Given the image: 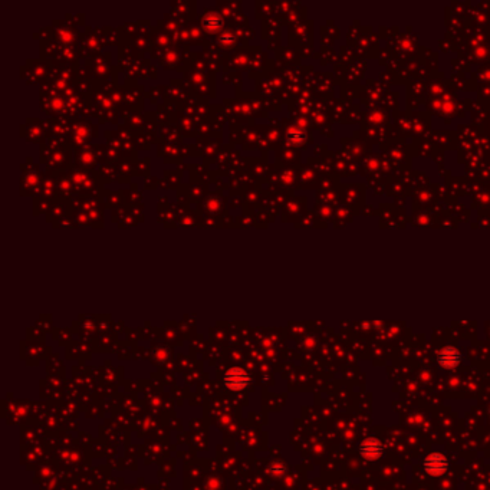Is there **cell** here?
Segmentation results:
<instances>
[{
	"mask_svg": "<svg viewBox=\"0 0 490 490\" xmlns=\"http://www.w3.org/2000/svg\"><path fill=\"white\" fill-rule=\"evenodd\" d=\"M449 460L441 453H430L423 460V469L430 476H440L447 471L449 469Z\"/></svg>",
	"mask_w": 490,
	"mask_h": 490,
	"instance_id": "7a4b0ae2",
	"label": "cell"
},
{
	"mask_svg": "<svg viewBox=\"0 0 490 490\" xmlns=\"http://www.w3.org/2000/svg\"><path fill=\"white\" fill-rule=\"evenodd\" d=\"M462 362V354L457 348L447 345L437 354V364L444 369L456 368Z\"/></svg>",
	"mask_w": 490,
	"mask_h": 490,
	"instance_id": "277c9868",
	"label": "cell"
},
{
	"mask_svg": "<svg viewBox=\"0 0 490 490\" xmlns=\"http://www.w3.org/2000/svg\"><path fill=\"white\" fill-rule=\"evenodd\" d=\"M252 378L250 375L247 374L246 369L240 368V367H233L230 368L226 374H225V378H223V383L227 389L230 391H242L245 388L247 387L250 384Z\"/></svg>",
	"mask_w": 490,
	"mask_h": 490,
	"instance_id": "6da1fadb",
	"label": "cell"
},
{
	"mask_svg": "<svg viewBox=\"0 0 490 490\" xmlns=\"http://www.w3.org/2000/svg\"><path fill=\"white\" fill-rule=\"evenodd\" d=\"M358 451L364 459L375 460V459H380L384 454V446L380 440L369 437V439H365L362 443H360Z\"/></svg>",
	"mask_w": 490,
	"mask_h": 490,
	"instance_id": "3957f363",
	"label": "cell"
}]
</instances>
